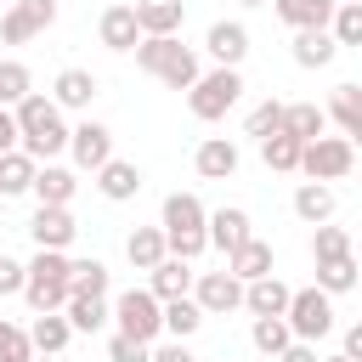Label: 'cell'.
<instances>
[{"instance_id": "obj_45", "label": "cell", "mask_w": 362, "mask_h": 362, "mask_svg": "<svg viewBox=\"0 0 362 362\" xmlns=\"http://www.w3.org/2000/svg\"><path fill=\"white\" fill-rule=\"evenodd\" d=\"M23 277H28V272H23V260L0 255V300H6V294H23Z\"/></svg>"}, {"instance_id": "obj_48", "label": "cell", "mask_w": 362, "mask_h": 362, "mask_svg": "<svg viewBox=\"0 0 362 362\" xmlns=\"http://www.w3.org/2000/svg\"><path fill=\"white\" fill-rule=\"evenodd\" d=\"M339 356L362 362V322H351V328H345V351H339Z\"/></svg>"}, {"instance_id": "obj_51", "label": "cell", "mask_w": 362, "mask_h": 362, "mask_svg": "<svg viewBox=\"0 0 362 362\" xmlns=\"http://www.w3.org/2000/svg\"><path fill=\"white\" fill-rule=\"evenodd\" d=\"M322 362H351V356H322Z\"/></svg>"}, {"instance_id": "obj_36", "label": "cell", "mask_w": 362, "mask_h": 362, "mask_svg": "<svg viewBox=\"0 0 362 362\" xmlns=\"http://www.w3.org/2000/svg\"><path fill=\"white\" fill-rule=\"evenodd\" d=\"M68 294H102L107 300V266L90 255V260H68Z\"/></svg>"}, {"instance_id": "obj_23", "label": "cell", "mask_w": 362, "mask_h": 362, "mask_svg": "<svg viewBox=\"0 0 362 362\" xmlns=\"http://www.w3.org/2000/svg\"><path fill=\"white\" fill-rule=\"evenodd\" d=\"M283 136L317 141V136H328V113H322L317 102H283Z\"/></svg>"}, {"instance_id": "obj_40", "label": "cell", "mask_w": 362, "mask_h": 362, "mask_svg": "<svg viewBox=\"0 0 362 362\" xmlns=\"http://www.w3.org/2000/svg\"><path fill=\"white\" fill-rule=\"evenodd\" d=\"M328 34H334V45H362V0H351V6H334V17H328Z\"/></svg>"}, {"instance_id": "obj_19", "label": "cell", "mask_w": 362, "mask_h": 362, "mask_svg": "<svg viewBox=\"0 0 362 362\" xmlns=\"http://www.w3.org/2000/svg\"><path fill=\"white\" fill-rule=\"evenodd\" d=\"M283 305H288V283H283L277 272L243 283V311H249V317H283Z\"/></svg>"}, {"instance_id": "obj_11", "label": "cell", "mask_w": 362, "mask_h": 362, "mask_svg": "<svg viewBox=\"0 0 362 362\" xmlns=\"http://www.w3.org/2000/svg\"><path fill=\"white\" fill-rule=\"evenodd\" d=\"M204 238H209V249L232 255V249H243V243L255 238V221H249V209H238V204H221V209L204 221Z\"/></svg>"}, {"instance_id": "obj_50", "label": "cell", "mask_w": 362, "mask_h": 362, "mask_svg": "<svg viewBox=\"0 0 362 362\" xmlns=\"http://www.w3.org/2000/svg\"><path fill=\"white\" fill-rule=\"evenodd\" d=\"M238 6H266V0H238Z\"/></svg>"}, {"instance_id": "obj_47", "label": "cell", "mask_w": 362, "mask_h": 362, "mask_svg": "<svg viewBox=\"0 0 362 362\" xmlns=\"http://www.w3.org/2000/svg\"><path fill=\"white\" fill-rule=\"evenodd\" d=\"M17 147V119H11V107H0V153H11Z\"/></svg>"}, {"instance_id": "obj_34", "label": "cell", "mask_w": 362, "mask_h": 362, "mask_svg": "<svg viewBox=\"0 0 362 362\" xmlns=\"http://www.w3.org/2000/svg\"><path fill=\"white\" fill-rule=\"evenodd\" d=\"M34 170H40V164H34L28 153H17V147H11V153H0V198H17V192H28Z\"/></svg>"}, {"instance_id": "obj_46", "label": "cell", "mask_w": 362, "mask_h": 362, "mask_svg": "<svg viewBox=\"0 0 362 362\" xmlns=\"http://www.w3.org/2000/svg\"><path fill=\"white\" fill-rule=\"evenodd\" d=\"M272 362H322V356H317V345H300V339H294V345H288V351H277Z\"/></svg>"}, {"instance_id": "obj_12", "label": "cell", "mask_w": 362, "mask_h": 362, "mask_svg": "<svg viewBox=\"0 0 362 362\" xmlns=\"http://www.w3.org/2000/svg\"><path fill=\"white\" fill-rule=\"evenodd\" d=\"M238 164H243V153H238V141H232V136H204V141H198V153H192V170H198L204 181H232V175H238Z\"/></svg>"}, {"instance_id": "obj_28", "label": "cell", "mask_w": 362, "mask_h": 362, "mask_svg": "<svg viewBox=\"0 0 362 362\" xmlns=\"http://www.w3.org/2000/svg\"><path fill=\"white\" fill-rule=\"evenodd\" d=\"M272 11L300 34V28H328L334 17V0H272Z\"/></svg>"}, {"instance_id": "obj_41", "label": "cell", "mask_w": 362, "mask_h": 362, "mask_svg": "<svg viewBox=\"0 0 362 362\" xmlns=\"http://www.w3.org/2000/svg\"><path fill=\"white\" fill-rule=\"evenodd\" d=\"M243 130H249L255 141H266V136H277V130H283V102H277V96H266V102H255V107H249V119H243Z\"/></svg>"}, {"instance_id": "obj_8", "label": "cell", "mask_w": 362, "mask_h": 362, "mask_svg": "<svg viewBox=\"0 0 362 362\" xmlns=\"http://www.w3.org/2000/svg\"><path fill=\"white\" fill-rule=\"evenodd\" d=\"M57 23V0H11L0 17V40L6 45H28L34 34H45Z\"/></svg>"}, {"instance_id": "obj_35", "label": "cell", "mask_w": 362, "mask_h": 362, "mask_svg": "<svg viewBox=\"0 0 362 362\" xmlns=\"http://www.w3.org/2000/svg\"><path fill=\"white\" fill-rule=\"evenodd\" d=\"M300 147H305V141H294V136H283V130H277V136H266V141H260V158H266V170L294 175V170H300Z\"/></svg>"}, {"instance_id": "obj_10", "label": "cell", "mask_w": 362, "mask_h": 362, "mask_svg": "<svg viewBox=\"0 0 362 362\" xmlns=\"http://www.w3.org/2000/svg\"><path fill=\"white\" fill-rule=\"evenodd\" d=\"M192 305L204 317H226V311H243V283L232 272H198L192 277Z\"/></svg>"}, {"instance_id": "obj_14", "label": "cell", "mask_w": 362, "mask_h": 362, "mask_svg": "<svg viewBox=\"0 0 362 362\" xmlns=\"http://www.w3.org/2000/svg\"><path fill=\"white\" fill-rule=\"evenodd\" d=\"M28 192H34L45 209H68V204H74V192H79V175H74L68 164H40V170H34V181H28Z\"/></svg>"}, {"instance_id": "obj_15", "label": "cell", "mask_w": 362, "mask_h": 362, "mask_svg": "<svg viewBox=\"0 0 362 362\" xmlns=\"http://www.w3.org/2000/svg\"><path fill=\"white\" fill-rule=\"evenodd\" d=\"M28 238H34V249H62L68 255V243L79 238V221L68 215V209H34V221H28Z\"/></svg>"}, {"instance_id": "obj_31", "label": "cell", "mask_w": 362, "mask_h": 362, "mask_svg": "<svg viewBox=\"0 0 362 362\" xmlns=\"http://www.w3.org/2000/svg\"><path fill=\"white\" fill-rule=\"evenodd\" d=\"M158 322H164V334H170V339H192V334L204 328V311H198V305H192V294H187V300H164Z\"/></svg>"}, {"instance_id": "obj_26", "label": "cell", "mask_w": 362, "mask_h": 362, "mask_svg": "<svg viewBox=\"0 0 362 362\" xmlns=\"http://www.w3.org/2000/svg\"><path fill=\"white\" fill-rule=\"evenodd\" d=\"M62 317H68V328H74V334H96V328H107V322H113V311H107V300H102V294H68Z\"/></svg>"}, {"instance_id": "obj_5", "label": "cell", "mask_w": 362, "mask_h": 362, "mask_svg": "<svg viewBox=\"0 0 362 362\" xmlns=\"http://www.w3.org/2000/svg\"><path fill=\"white\" fill-rule=\"evenodd\" d=\"M283 322L300 345H317L334 334V294L322 288H288V305H283Z\"/></svg>"}, {"instance_id": "obj_16", "label": "cell", "mask_w": 362, "mask_h": 362, "mask_svg": "<svg viewBox=\"0 0 362 362\" xmlns=\"http://www.w3.org/2000/svg\"><path fill=\"white\" fill-rule=\"evenodd\" d=\"M192 277H198V272H192V260L164 255V260L147 272V294H153L158 305H164V300H187V294H192Z\"/></svg>"}, {"instance_id": "obj_22", "label": "cell", "mask_w": 362, "mask_h": 362, "mask_svg": "<svg viewBox=\"0 0 362 362\" xmlns=\"http://www.w3.org/2000/svg\"><path fill=\"white\" fill-rule=\"evenodd\" d=\"M96 34H102V45H107V51H136V40H141V28H136V11H130V6H107V11H102V23H96Z\"/></svg>"}, {"instance_id": "obj_25", "label": "cell", "mask_w": 362, "mask_h": 362, "mask_svg": "<svg viewBox=\"0 0 362 362\" xmlns=\"http://www.w3.org/2000/svg\"><path fill=\"white\" fill-rule=\"evenodd\" d=\"M226 272H232L238 283L272 277V243H266V238H249L243 249H232V255H226Z\"/></svg>"}, {"instance_id": "obj_7", "label": "cell", "mask_w": 362, "mask_h": 362, "mask_svg": "<svg viewBox=\"0 0 362 362\" xmlns=\"http://www.w3.org/2000/svg\"><path fill=\"white\" fill-rule=\"evenodd\" d=\"M356 170V141H345V136H317V141H305L300 147V175L305 181H345Z\"/></svg>"}, {"instance_id": "obj_9", "label": "cell", "mask_w": 362, "mask_h": 362, "mask_svg": "<svg viewBox=\"0 0 362 362\" xmlns=\"http://www.w3.org/2000/svg\"><path fill=\"white\" fill-rule=\"evenodd\" d=\"M68 158H74V170H90V175H96V170L113 158V130L96 124V119L68 124Z\"/></svg>"}, {"instance_id": "obj_44", "label": "cell", "mask_w": 362, "mask_h": 362, "mask_svg": "<svg viewBox=\"0 0 362 362\" xmlns=\"http://www.w3.org/2000/svg\"><path fill=\"white\" fill-rule=\"evenodd\" d=\"M147 362H198V356H192L187 339H158V345L147 351Z\"/></svg>"}, {"instance_id": "obj_6", "label": "cell", "mask_w": 362, "mask_h": 362, "mask_svg": "<svg viewBox=\"0 0 362 362\" xmlns=\"http://www.w3.org/2000/svg\"><path fill=\"white\" fill-rule=\"evenodd\" d=\"M113 334H124V339H136V345H158V334H164V322H158V300L147 294V288H124L113 305Z\"/></svg>"}, {"instance_id": "obj_32", "label": "cell", "mask_w": 362, "mask_h": 362, "mask_svg": "<svg viewBox=\"0 0 362 362\" xmlns=\"http://www.w3.org/2000/svg\"><path fill=\"white\" fill-rule=\"evenodd\" d=\"M23 300L34 311H62L68 305V277H23Z\"/></svg>"}, {"instance_id": "obj_49", "label": "cell", "mask_w": 362, "mask_h": 362, "mask_svg": "<svg viewBox=\"0 0 362 362\" xmlns=\"http://www.w3.org/2000/svg\"><path fill=\"white\" fill-rule=\"evenodd\" d=\"M28 362H62V356H28Z\"/></svg>"}, {"instance_id": "obj_13", "label": "cell", "mask_w": 362, "mask_h": 362, "mask_svg": "<svg viewBox=\"0 0 362 362\" xmlns=\"http://www.w3.org/2000/svg\"><path fill=\"white\" fill-rule=\"evenodd\" d=\"M130 11H136V28H141V40L181 34V23H187V0H136Z\"/></svg>"}, {"instance_id": "obj_27", "label": "cell", "mask_w": 362, "mask_h": 362, "mask_svg": "<svg viewBox=\"0 0 362 362\" xmlns=\"http://www.w3.org/2000/svg\"><path fill=\"white\" fill-rule=\"evenodd\" d=\"M322 113L339 124V136H345V141H356V136H362V90H356V85H334V102H328Z\"/></svg>"}, {"instance_id": "obj_24", "label": "cell", "mask_w": 362, "mask_h": 362, "mask_svg": "<svg viewBox=\"0 0 362 362\" xmlns=\"http://www.w3.org/2000/svg\"><path fill=\"white\" fill-rule=\"evenodd\" d=\"M334 187H322V181H300L294 187V215L305 221V226H322V221H334Z\"/></svg>"}, {"instance_id": "obj_38", "label": "cell", "mask_w": 362, "mask_h": 362, "mask_svg": "<svg viewBox=\"0 0 362 362\" xmlns=\"http://www.w3.org/2000/svg\"><path fill=\"white\" fill-rule=\"evenodd\" d=\"M28 90H34V74H28V62L6 57V62H0V107H17Z\"/></svg>"}, {"instance_id": "obj_30", "label": "cell", "mask_w": 362, "mask_h": 362, "mask_svg": "<svg viewBox=\"0 0 362 362\" xmlns=\"http://www.w3.org/2000/svg\"><path fill=\"white\" fill-rule=\"evenodd\" d=\"M164 255H170V249H164V232H158V226H136V232L124 238V260H130L136 272H153Z\"/></svg>"}, {"instance_id": "obj_1", "label": "cell", "mask_w": 362, "mask_h": 362, "mask_svg": "<svg viewBox=\"0 0 362 362\" xmlns=\"http://www.w3.org/2000/svg\"><path fill=\"white\" fill-rule=\"evenodd\" d=\"M11 119H17V153H28L34 164H57V153H68V119L51 96L28 90L11 107Z\"/></svg>"}, {"instance_id": "obj_37", "label": "cell", "mask_w": 362, "mask_h": 362, "mask_svg": "<svg viewBox=\"0 0 362 362\" xmlns=\"http://www.w3.org/2000/svg\"><path fill=\"white\" fill-rule=\"evenodd\" d=\"M311 288H322V294H351V288H356V255H345V260H322Z\"/></svg>"}, {"instance_id": "obj_33", "label": "cell", "mask_w": 362, "mask_h": 362, "mask_svg": "<svg viewBox=\"0 0 362 362\" xmlns=\"http://www.w3.org/2000/svg\"><path fill=\"white\" fill-rule=\"evenodd\" d=\"M249 345H255L260 356H277V351L294 345V334H288L283 317H255V322H249Z\"/></svg>"}, {"instance_id": "obj_3", "label": "cell", "mask_w": 362, "mask_h": 362, "mask_svg": "<svg viewBox=\"0 0 362 362\" xmlns=\"http://www.w3.org/2000/svg\"><path fill=\"white\" fill-rule=\"evenodd\" d=\"M136 68L153 74V79H164L170 90H192V79L204 74L198 51L181 45L175 34H164V40H136Z\"/></svg>"}, {"instance_id": "obj_20", "label": "cell", "mask_w": 362, "mask_h": 362, "mask_svg": "<svg viewBox=\"0 0 362 362\" xmlns=\"http://www.w3.org/2000/svg\"><path fill=\"white\" fill-rule=\"evenodd\" d=\"M68 339H74V328H68V317H62V311H34V328H28L34 356H62V351H68Z\"/></svg>"}, {"instance_id": "obj_18", "label": "cell", "mask_w": 362, "mask_h": 362, "mask_svg": "<svg viewBox=\"0 0 362 362\" xmlns=\"http://www.w3.org/2000/svg\"><path fill=\"white\" fill-rule=\"evenodd\" d=\"M96 90H102V85H96L90 68H62L57 85H51V102H57L62 113H85V107L96 102Z\"/></svg>"}, {"instance_id": "obj_42", "label": "cell", "mask_w": 362, "mask_h": 362, "mask_svg": "<svg viewBox=\"0 0 362 362\" xmlns=\"http://www.w3.org/2000/svg\"><path fill=\"white\" fill-rule=\"evenodd\" d=\"M28 356H34L28 328H17V322H6V317H0V362H28Z\"/></svg>"}, {"instance_id": "obj_21", "label": "cell", "mask_w": 362, "mask_h": 362, "mask_svg": "<svg viewBox=\"0 0 362 362\" xmlns=\"http://www.w3.org/2000/svg\"><path fill=\"white\" fill-rule=\"evenodd\" d=\"M96 192H102V198H113V204H124V198H136V192H141V170H136L130 158H107V164L96 170Z\"/></svg>"}, {"instance_id": "obj_17", "label": "cell", "mask_w": 362, "mask_h": 362, "mask_svg": "<svg viewBox=\"0 0 362 362\" xmlns=\"http://www.w3.org/2000/svg\"><path fill=\"white\" fill-rule=\"evenodd\" d=\"M204 51L215 57V68H238L243 57H249V28L243 23H209V34H204Z\"/></svg>"}, {"instance_id": "obj_29", "label": "cell", "mask_w": 362, "mask_h": 362, "mask_svg": "<svg viewBox=\"0 0 362 362\" xmlns=\"http://www.w3.org/2000/svg\"><path fill=\"white\" fill-rule=\"evenodd\" d=\"M334 57H339V45H334L328 28H300V34H294V62H300V68H328Z\"/></svg>"}, {"instance_id": "obj_43", "label": "cell", "mask_w": 362, "mask_h": 362, "mask_svg": "<svg viewBox=\"0 0 362 362\" xmlns=\"http://www.w3.org/2000/svg\"><path fill=\"white\" fill-rule=\"evenodd\" d=\"M147 351H153V345H136V339H124V334L107 339V362H147Z\"/></svg>"}, {"instance_id": "obj_4", "label": "cell", "mask_w": 362, "mask_h": 362, "mask_svg": "<svg viewBox=\"0 0 362 362\" xmlns=\"http://www.w3.org/2000/svg\"><path fill=\"white\" fill-rule=\"evenodd\" d=\"M238 96H243V74H238V68H209V74L192 79L187 107H192V119L215 124V119H226V113L238 107Z\"/></svg>"}, {"instance_id": "obj_39", "label": "cell", "mask_w": 362, "mask_h": 362, "mask_svg": "<svg viewBox=\"0 0 362 362\" xmlns=\"http://www.w3.org/2000/svg\"><path fill=\"white\" fill-rule=\"evenodd\" d=\"M345 255H351V232H345V226H328V221H322V226L311 232V260L322 266V260H345Z\"/></svg>"}, {"instance_id": "obj_52", "label": "cell", "mask_w": 362, "mask_h": 362, "mask_svg": "<svg viewBox=\"0 0 362 362\" xmlns=\"http://www.w3.org/2000/svg\"><path fill=\"white\" fill-rule=\"evenodd\" d=\"M6 6H11V0H6Z\"/></svg>"}, {"instance_id": "obj_2", "label": "cell", "mask_w": 362, "mask_h": 362, "mask_svg": "<svg viewBox=\"0 0 362 362\" xmlns=\"http://www.w3.org/2000/svg\"><path fill=\"white\" fill-rule=\"evenodd\" d=\"M204 221H209V209L198 204V192H170V198H164V209H158L164 249H170L175 260H198V255L209 249V238H204Z\"/></svg>"}]
</instances>
